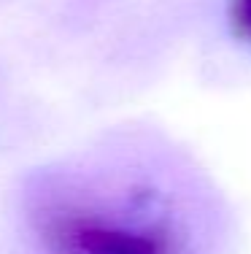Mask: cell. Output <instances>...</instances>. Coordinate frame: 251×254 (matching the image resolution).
<instances>
[{"instance_id":"7a4b0ae2","label":"cell","mask_w":251,"mask_h":254,"mask_svg":"<svg viewBox=\"0 0 251 254\" xmlns=\"http://www.w3.org/2000/svg\"><path fill=\"white\" fill-rule=\"evenodd\" d=\"M235 19L243 33L251 35V0H238L235 3Z\"/></svg>"},{"instance_id":"6da1fadb","label":"cell","mask_w":251,"mask_h":254,"mask_svg":"<svg viewBox=\"0 0 251 254\" xmlns=\"http://www.w3.org/2000/svg\"><path fill=\"white\" fill-rule=\"evenodd\" d=\"M68 238L79 254H157V241L146 233L111 227L103 222H76Z\"/></svg>"}]
</instances>
